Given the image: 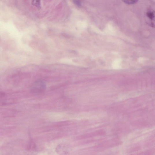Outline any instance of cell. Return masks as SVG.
Here are the masks:
<instances>
[{"label": "cell", "instance_id": "cell-1", "mask_svg": "<svg viewBox=\"0 0 155 155\" xmlns=\"http://www.w3.org/2000/svg\"><path fill=\"white\" fill-rule=\"evenodd\" d=\"M46 88L45 83L42 81H38L34 82L31 87V91L35 94H40L44 91Z\"/></svg>", "mask_w": 155, "mask_h": 155}, {"label": "cell", "instance_id": "cell-2", "mask_svg": "<svg viewBox=\"0 0 155 155\" xmlns=\"http://www.w3.org/2000/svg\"><path fill=\"white\" fill-rule=\"evenodd\" d=\"M102 134H100V133H91V134L84 135H82L81 136H80L79 138V139H83L87 138H90L92 137H94V136L102 135Z\"/></svg>", "mask_w": 155, "mask_h": 155}, {"label": "cell", "instance_id": "cell-3", "mask_svg": "<svg viewBox=\"0 0 155 155\" xmlns=\"http://www.w3.org/2000/svg\"><path fill=\"white\" fill-rule=\"evenodd\" d=\"M147 16L152 20L154 17V14L152 12H148L147 14Z\"/></svg>", "mask_w": 155, "mask_h": 155}, {"label": "cell", "instance_id": "cell-4", "mask_svg": "<svg viewBox=\"0 0 155 155\" xmlns=\"http://www.w3.org/2000/svg\"><path fill=\"white\" fill-rule=\"evenodd\" d=\"M137 1H124L125 3L129 4H134Z\"/></svg>", "mask_w": 155, "mask_h": 155}, {"label": "cell", "instance_id": "cell-5", "mask_svg": "<svg viewBox=\"0 0 155 155\" xmlns=\"http://www.w3.org/2000/svg\"><path fill=\"white\" fill-rule=\"evenodd\" d=\"M29 144V145H28V148H29V149H31V148H35V145L33 143V142H31Z\"/></svg>", "mask_w": 155, "mask_h": 155}]
</instances>
